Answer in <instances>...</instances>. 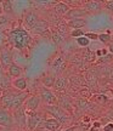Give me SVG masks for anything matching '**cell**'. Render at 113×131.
Masks as SVG:
<instances>
[{"mask_svg":"<svg viewBox=\"0 0 113 131\" xmlns=\"http://www.w3.org/2000/svg\"><path fill=\"white\" fill-rule=\"evenodd\" d=\"M69 34H71V37L75 38V39H78V38L84 37V35H85V32L83 30V29H74V30H72Z\"/></svg>","mask_w":113,"mask_h":131,"instance_id":"obj_23","label":"cell"},{"mask_svg":"<svg viewBox=\"0 0 113 131\" xmlns=\"http://www.w3.org/2000/svg\"><path fill=\"white\" fill-rule=\"evenodd\" d=\"M102 131H113V123H107L102 126Z\"/></svg>","mask_w":113,"mask_h":131,"instance_id":"obj_29","label":"cell"},{"mask_svg":"<svg viewBox=\"0 0 113 131\" xmlns=\"http://www.w3.org/2000/svg\"><path fill=\"white\" fill-rule=\"evenodd\" d=\"M4 14V11H3V5H1V1H0V16Z\"/></svg>","mask_w":113,"mask_h":131,"instance_id":"obj_33","label":"cell"},{"mask_svg":"<svg viewBox=\"0 0 113 131\" xmlns=\"http://www.w3.org/2000/svg\"><path fill=\"white\" fill-rule=\"evenodd\" d=\"M4 74H5V69L3 68V66L0 64V78H1V77H3Z\"/></svg>","mask_w":113,"mask_h":131,"instance_id":"obj_32","label":"cell"},{"mask_svg":"<svg viewBox=\"0 0 113 131\" xmlns=\"http://www.w3.org/2000/svg\"><path fill=\"white\" fill-rule=\"evenodd\" d=\"M99 40L104 44H111V40H112V37L109 35V33H105V34H99Z\"/></svg>","mask_w":113,"mask_h":131,"instance_id":"obj_21","label":"cell"},{"mask_svg":"<svg viewBox=\"0 0 113 131\" xmlns=\"http://www.w3.org/2000/svg\"><path fill=\"white\" fill-rule=\"evenodd\" d=\"M58 33H60L61 35L68 33V26H67V22H61V23L58 24Z\"/></svg>","mask_w":113,"mask_h":131,"instance_id":"obj_24","label":"cell"},{"mask_svg":"<svg viewBox=\"0 0 113 131\" xmlns=\"http://www.w3.org/2000/svg\"><path fill=\"white\" fill-rule=\"evenodd\" d=\"M88 15L89 14L83 7H71L68 14L65 16V18L67 21H71V19H77V18H84L85 16H88Z\"/></svg>","mask_w":113,"mask_h":131,"instance_id":"obj_11","label":"cell"},{"mask_svg":"<svg viewBox=\"0 0 113 131\" xmlns=\"http://www.w3.org/2000/svg\"><path fill=\"white\" fill-rule=\"evenodd\" d=\"M90 131H99V129H96V127H94V126H91V127H90Z\"/></svg>","mask_w":113,"mask_h":131,"instance_id":"obj_34","label":"cell"},{"mask_svg":"<svg viewBox=\"0 0 113 131\" xmlns=\"http://www.w3.org/2000/svg\"><path fill=\"white\" fill-rule=\"evenodd\" d=\"M68 84H69L68 78L63 77V75H60V77L56 78V81H55V85H54V90L57 91V92H63V91L67 90Z\"/></svg>","mask_w":113,"mask_h":131,"instance_id":"obj_14","label":"cell"},{"mask_svg":"<svg viewBox=\"0 0 113 131\" xmlns=\"http://www.w3.org/2000/svg\"><path fill=\"white\" fill-rule=\"evenodd\" d=\"M45 113L50 114L52 118H55L56 120L60 122L61 125H65V124H68L69 123V115L66 111H63L62 108H60L57 104H54V106H45Z\"/></svg>","mask_w":113,"mask_h":131,"instance_id":"obj_3","label":"cell"},{"mask_svg":"<svg viewBox=\"0 0 113 131\" xmlns=\"http://www.w3.org/2000/svg\"><path fill=\"white\" fill-rule=\"evenodd\" d=\"M26 115H27V124L26 125L29 129V131H35L38 126L43 123V120L45 119V117H43V114L39 112L26 113Z\"/></svg>","mask_w":113,"mask_h":131,"instance_id":"obj_5","label":"cell"},{"mask_svg":"<svg viewBox=\"0 0 113 131\" xmlns=\"http://www.w3.org/2000/svg\"><path fill=\"white\" fill-rule=\"evenodd\" d=\"M58 107L60 108H62L63 111H66L67 113L68 112H72V100H71V97L69 96H67V95H65L63 92H61V97L58 98Z\"/></svg>","mask_w":113,"mask_h":131,"instance_id":"obj_13","label":"cell"},{"mask_svg":"<svg viewBox=\"0 0 113 131\" xmlns=\"http://www.w3.org/2000/svg\"><path fill=\"white\" fill-rule=\"evenodd\" d=\"M107 50H108V52L111 53V55H113V42H111V44L108 45V49H107Z\"/></svg>","mask_w":113,"mask_h":131,"instance_id":"obj_31","label":"cell"},{"mask_svg":"<svg viewBox=\"0 0 113 131\" xmlns=\"http://www.w3.org/2000/svg\"><path fill=\"white\" fill-rule=\"evenodd\" d=\"M46 30H49V22H47L46 19H43V18L39 19L37 23H35V26L30 29V32L33 33V34H37V35L45 34Z\"/></svg>","mask_w":113,"mask_h":131,"instance_id":"obj_12","label":"cell"},{"mask_svg":"<svg viewBox=\"0 0 113 131\" xmlns=\"http://www.w3.org/2000/svg\"><path fill=\"white\" fill-rule=\"evenodd\" d=\"M93 126L96 127V129H100V127L102 126V124H101V122H99V120H96V122L93 123Z\"/></svg>","mask_w":113,"mask_h":131,"instance_id":"obj_30","label":"cell"},{"mask_svg":"<svg viewBox=\"0 0 113 131\" xmlns=\"http://www.w3.org/2000/svg\"><path fill=\"white\" fill-rule=\"evenodd\" d=\"M7 40L10 45L18 51H23L32 42V37L24 27H16L7 33Z\"/></svg>","mask_w":113,"mask_h":131,"instance_id":"obj_2","label":"cell"},{"mask_svg":"<svg viewBox=\"0 0 113 131\" xmlns=\"http://www.w3.org/2000/svg\"><path fill=\"white\" fill-rule=\"evenodd\" d=\"M12 88L17 91H21V92H26L27 91V88H28V83H27V79L24 77H19V78H16V79H12Z\"/></svg>","mask_w":113,"mask_h":131,"instance_id":"obj_15","label":"cell"},{"mask_svg":"<svg viewBox=\"0 0 113 131\" xmlns=\"http://www.w3.org/2000/svg\"><path fill=\"white\" fill-rule=\"evenodd\" d=\"M63 66V61H62V58L61 57H57L56 60L54 61V63H52V68L55 70H58V69H61V67Z\"/></svg>","mask_w":113,"mask_h":131,"instance_id":"obj_25","label":"cell"},{"mask_svg":"<svg viewBox=\"0 0 113 131\" xmlns=\"http://www.w3.org/2000/svg\"><path fill=\"white\" fill-rule=\"evenodd\" d=\"M39 19H40V17L38 16V14L35 11H28L27 14L24 15V18H23L24 28L27 29V30H30Z\"/></svg>","mask_w":113,"mask_h":131,"instance_id":"obj_9","label":"cell"},{"mask_svg":"<svg viewBox=\"0 0 113 131\" xmlns=\"http://www.w3.org/2000/svg\"><path fill=\"white\" fill-rule=\"evenodd\" d=\"M4 129H5V127H1V126H0V131H3Z\"/></svg>","mask_w":113,"mask_h":131,"instance_id":"obj_37","label":"cell"},{"mask_svg":"<svg viewBox=\"0 0 113 131\" xmlns=\"http://www.w3.org/2000/svg\"><path fill=\"white\" fill-rule=\"evenodd\" d=\"M7 74L10 75L11 79H16V78L22 77V74H23V69H22V67H21L19 64H17L16 62H14V63L7 68Z\"/></svg>","mask_w":113,"mask_h":131,"instance_id":"obj_16","label":"cell"},{"mask_svg":"<svg viewBox=\"0 0 113 131\" xmlns=\"http://www.w3.org/2000/svg\"><path fill=\"white\" fill-rule=\"evenodd\" d=\"M12 63H14V60H12L11 51L9 49H6V47H3L0 50V64L3 66L4 69H7Z\"/></svg>","mask_w":113,"mask_h":131,"instance_id":"obj_8","label":"cell"},{"mask_svg":"<svg viewBox=\"0 0 113 131\" xmlns=\"http://www.w3.org/2000/svg\"><path fill=\"white\" fill-rule=\"evenodd\" d=\"M1 5H3V11H4V15H10L14 14V6H12V1L10 0H5V1H1Z\"/></svg>","mask_w":113,"mask_h":131,"instance_id":"obj_20","label":"cell"},{"mask_svg":"<svg viewBox=\"0 0 113 131\" xmlns=\"http://www.w3.org/2000/svg\"><path fill=\"white\" fill-rule=\"evenodd\" d=\"M40 103H42V98H40L39 95H29L23 104L24 112L26 113L38 112V109L40 107Z\"/></svg>","mask_w":113,"mask_h":131,"instance_id":"obj_6","label":"cell"},{"mask_svg":"<svg viewBox=\"0 0 113 131\" xmlns=\"http://www.w3.org/2000/svg\"><path fill=\"white\" fill-rule=\"evenodd\" d=\"M39 96L42 98V102L45 104V106H54V104H57V101H58V97L55 91H52L51 89H47V88H40L39 90Z\"/></svg>","mask_w":113,"mask_h":131,"instance_id":"obj_4","label":"cell"},{"mask_svg":"<svg viewBox=\"0 0 113 131\" xmlns=\"http://www.w3.org/2000/svg\"><path fill=\"white\" fill-rule=\"evenodd\" d=\"M69 10H71V6H68L65 1L57 3V4L54 6V11H55L57 15L62 16V17H65V16L68 14V11H69Z\"/></svg>","mask_w":113,"mask_h":131,"instance_id":"obj_17","label":"cell"},{"mask_svg":"<svg viewBox=\"0 0 113 131\" xmlns=\"http://www.w3.org/2000/svg\"><path fill=\"white\" fill-rule=\"evenodd\" d=\"M55 81H56V78L51 74H47V75H45V77L42 78L43 86H44V88H47V89H54Z\"/></svg>","mask_w":113,"mask_h":131,"instance_id":"obj_19","label":"cell"},{"mask_svg":"<svg viewBox=\"0 0 113 131\" xmlns=\"http://www.w3.org/2000/svg\"><path fill=\"white\" fill-rule=\"evenodd\" d=\"M102 6H104V3L97 1V0H90V1L84 3L81 7H83V9H84L88 14H95V12H99V11H101Z\"/></svg>","mask_w":113,"mask_h":131,"instance_id":"obj_10","label":"cell"},{"mask_svg":"<svg viewBox=\"0 0 113 131\" xmlns=\"http://www.w3.org/2000/svg\"><path fill=\"white\" fill-rule=\"evenodd\" d=\"M29 95L26 92H21L15 90L14 88H11L9 90H5L3 91L1 98H0V103H1V107L6 108L9 111H17L19 108L23 107L26 100L28 98Z\"/></svg>","mask_w":113,"mask_h":131,"instance_id":"obj_1","label":"cell"},{"mask_svg":"<svg viewBox=\"0 0 113 131\" xmlns=\"http://www.w3.org/2000/svg\"><path fill=\"white\" fill-rule=\"evenodd\" d=\"M75 41H77V44H78L80 47H86L90 44V40L88 39V38H85V37L78 38V39H75Z\"/></svg>","mask_w":113,"mask_h":131,"instance_id":"obj_22","label":"cell"},{"mask_svg":"<svg viewBox=\"0 0 113 131\" xmlns=\"http://www.w3.org/2000/svg\"><path fill=\"white\" fill-rule=\"evenodd\" d=\"M1 95H3V90H1V88H0V98H1Z\"/></svg>","mask_w":113,"mask_h":131,"instance_id":"obj_36","label":"cell"},{"mask_svg":"<svg viewBox=\"0 0 113 131\" xmlns=\"http://www.w3.org/2000/svg\"><path fill=\"white\" fill-rule=\"evenodd\" d=\"M3 131H12V130H11L10 127H5V129H4V130H3Z\"/></svg>","mask_w":113,"mask_h":131,"instance_id":"obj_35","label":"cell"},{"mask_svg":"<svg viewBox=\"0 0 113 131\" xmlns=\"http://www.w3.org/2000/svg\"><path fill=\"white\" fill-rule=\"evenodd\" d=\"M40 131H46V130H40Z\"/></svg>","mask_w":113,"mask_h":131,"instance_id":"obj_38","label":"cell"},{"mask_svg":"<svg viewBox=\"0 0 113 131\" xmlns=\"http://www.w3.org/2000/svg\"><path fill=\"white\" fill-rule=\"evenodd\" d=\"M10 22V16H7V15H1L0 16V29L3 28L4 26H6V24Z\"/></svg>","mask_w":113,"mask_h":131,"instance_id":"obj_26","label":"cell"},{"mask_svg":"<svg viewBox=\"0 0 113 131\" xmlns=\"http://www.w3.org/2000/svg\"><path fill=\"white\" fill-rule=\"evenodd\" d=\"M68 28L71 29H81L86 26V19L84 18H77V19H71V21H66Z\"/></svg>","mask_w":113,"mask_h":131,"instance_id":"obj_18","label":"cell"},{"mask_svg":"<svg viewBox=\"0 0 113 131\" xmlns=\"http://www.w3.org/2000/svg\"><path fill=\"white\" fill-rule=\"evenodd\" d=\"M14 125V117L9 109L0 107V126L1 127H11Z\"/></svg>","mask_w":113,"mask_h":131,"instance_id":"obj_7","label":"cell"},{"mask_svg":"<svg viewBox=\"0 0 113 131\" xmlns=\"http://www.w3.org/2000/svg\"><path fill=\"white\" fill-rule=\"evenodd\" d=\"M104 6L106 7V10H108L109 12H113V0H108V1H105Z\"/></svg>","mask_w":113,"mask_h":131,"instance_id":"obj_28","label":"cell"},{"mask_svg":"<svg viewBox=\"0 0 113 131\" xmlns=\"http://www.w3.org/2000/svg\"><path fill=\"white\" fill-rule=\"evenodd\" d=\"M85 38H88L89 40H99V34H96V33H91V32H88L85 33Z\"/></svg>","mask_w":113,"mask_h":131,"instance_id":"obj_27","label":"cell"}]
</instances>
